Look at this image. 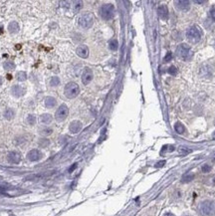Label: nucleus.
<instances>
[{"instance_id": "obj_30", "label": "nucleus", "mask_w": 215, "mask_h": 216, "mask_svg": "<svg viewBox=\"0 0 215 216\" xmlns=\"http://www.w3.org/2000/svg\"><path fill=\"white\" fill-rule=\"evenodd\" d=\"M167 72H168V74H169V75H171V76H175V75L177 74V68L174 67V66H171V67H169V68H168Z\"/></svg>"}, {"instance_id": "obj_28", "label": "nucleus", "mask_w": 215, "mask_h": 216, "mask_svg": "<svg viewBox=\"0 0 215 216\" xmlns=\"http://www.w3.org/2000/svg\"><path fill=\"white\" fill-rule=\"evenodd\" d=\"M211 169H212V166H211L210 164H203L201 166V171L203 173H208V172L211 171Z\"/></svg>"}, {"instance_id": "obj_37", "label": "nucleus", "mask_w": 215, "mask_h": 216, "mask_svg": "<svg viewBox=\"0 0 215 216\" xmlns=\"http://www.w3.org/2000/svg\"><path fill=\"white\" fill-rule=\"evenodd\" d=\"M2 83H3V80H2V77L0 76V86L2 85Z\"/></svg>"}, {"instance_id": "obj_1", "label": "nucleus", "mask_w": 215, "mask_h": 216, "mask_svg": "<svg viewBox=\"0 0 215 216\" xmlns=\"http://www.w3.org/2000/svg\"><path fill=\"white\" fill-rule=\"evenodd\" d=\"M198 213L200 216H211L215 213V202L206 199L200 202L198 206Z\"/></svg>"}, {"instance_id": "obj_23", "label": "nucleus", "mask_w": 215, "mask_h": 216, "mask_svg": "<svg viewBox=\"0 0 215 216\" xmlns=\"http://www.w3.org/2000/svg\"><path fill=\"white\" fill-rule=\"evenodd\" d=\"M16 79L19 82H24V81H26V79H27V74L22 71L18 72V73L16 74Z\"/></svg>"}, {"instance_id": "obj_20", "label": "nucleus", "mask_w": 215, "mask_h": 216, "mask_svg": "<svg viewBox=\"0 0 215 216\" xmlns=\"http://www.w3.org/2000/svg\"><path fill=\"white\" fill-rule=\"evenodd\" d=\"M193 178H194L193 173H186V174H184V175L182 176L181 181H182L183 183H188V182H190V181Z\"/></svg>"}, {"instance_id": "obj_15", "label": "nucleus", "mask_w": 215, "mask_h": 216, "mask_svg": "<svg viewBox=\"0 0 215 216\" xmlns=\"http://www.w3.org/2000/svg\"><path fill=\"white\" fill-rule=\"evenodd\" d=\"M157 13L158 16H159L163 20H167L168 18V9L167 5H160L157 8Z\"/></svg>"}, {"instance_id": "obj_2", "label": "nucleus", "mask_w": 215, "mask_h": 216, "mask_svg": "<svg viewBox=\"0 0 215 216\" xmlns=\"http://www.w3.org/2000/svg\"><path fill=\"white\" fill-rule=\"evenodd\" d=\"M176 55L182 60H189L192 57L191 48L189 45L185 43H182L177 46L176 48Z\"/></svg>"}, {"instance_id": "obj_33", "label": "nucleus", "mask_w": 215, "mask_h": 216, "mask_svg": "<svg viewBox=\"0 0 215 216\" xmlns=\"http://www.w3.org/2000/svg\"><path fill=\"white\" fill-rule=\"evenodd\" d=\"M171 58H172V54H171L170 52H168L167 54V56L164 57V61H165V62H168V61H170Z\"/></svg>"}, {"instance_id": "obj_40", "label": "nucleus", "mask_w": 215, "mask_h": 216, "mask_svg": "<svg viewBox=\"0 0 215 216\" xmlns=\"http://www.w3.org/2000/svg\"><path fill=\"white\" fill-rule=\"evenodd\" d=\"M213 161L215 162V155H214V157H213Z\"/></svg>"}, {"instance_id": "obj_4", "label": "nucleus", "mask_w": 215, "mask_h": 216, "mask_svg": "<svg viewBox=\"0 0 215 216\" xmlns=\"http://www.w3.org/2000/svg\"><path fill=\"white\" fill-rule=\"evenodd\" d=\"M201 31L196 26H191L186 31V38L191 43H197L201 39Z\"/></svg>"}, {"instance_id": "obj_8", "label": "nucleus", "mask_w": 215, "mask_h": 216, "mask_svg": "<svg viewBox=\"0 0 215 216\" xmlns=\"http://www.w3.org/2000/svg\"><path fill=\"white\" fill-rule=\"evenodd\" d=\"M93 71L90 69V68H85L84 72L82 74V82L84 85H88L89 83H91V81L93 80Z\"/></svg>"}, {"instance_id": "obj_11", "label": "nucleus", "mask_w": 215, "mask_h": 216, "mask_svg": "<svg viewBox=\"0 0 215 216\" xmlns=\"http://www.w3.org/2000/svg\"><path fill=\"white\" fill-rule=\"evenodd\" d=\"M7 160H8L9 162L11 164H19L21 160V154L17 151H11V153H8L7 155Z\"/></svg>"}, {"instance_id": "obj_17", "label": "nucleus", "mask_w": 215, "mask_h": 216, "mask_svg": "<svg viewBox=\"0 0 215 216\" xmlns=\"http://www.w3.org/2000/svg\"><path fill=\"white\" fill-rule=\"evenodd\" d=\"M52 121H53V117L50 115V113H43V115H41V117H40V122L44 124H50Z\"/></svg>"}, {"instance_id": "obj_36", "label": "nucleus", "mask_w": 215, "mask_h": 216, "mask_svg": "<svg viewBox=\"0 0 215 216\" xmlns=\"http://www.w3.org/2000/svg\"><path fill=\"white\" fill-rule=\"evenodd\" d=\"M210 15H211V18H212L213 20L215 21V9H212V10H211Z\"/></svg>"}, {"instance_id": "obj_35", "label": "nucleus", "mask_w": 215, "mask_h": 216, "mask_svg": "<svg viewBox=\"0 0 215 216\" xmlns=\"http://www.w3.org/2000/svg\"><path fill=\"white\" fill-rule=\"evenodd\" d=\"M165 164V161L163 160V161H160V162H157V164H156V167H161V166H163V164Z\"/></svg>"}, {"instance_id": "obj_24", "label": "nucleus", "mask_w": 215, "mask_h": 216, "mask_svg": "<svg viewBox=\"0 0 215 216\" xmlns=\"http://www.w3.org/2000/svg\"><path fill=\"white\" fill-rule=\"evenodd\" d=\"M191 153V149H188V147L186 146H179L178 147V153L180 155H185V154H188V153Z\"/></svg>"}, {"instance_id": "obj_41", "label": "nucleus", "mask_w": 215, "mask_h": 216, "mask_svg": "<svg viewBox=\"0 0 215 216\" xmlns=\"http://www.w3.org/2000/svg\"><path fill=\"white\" fill-rule=\"evenodd\" d=\"M185 216H190V215H185Z\"/></svg>"}, {"instance_id": "obj_19", "label": "nucleus", "mask_w": 215, "mask_h": 216, "mask_svg": "<svg viewBox=\"0 0 215 216\" xmlns=\"http://www.w3.org/2000/svg\"><path fill=\"white\" fill-rule=\"evenodd\" d=\"M174 130H175V131L177 132V134H179V135H182V134L185 132V128H184V126L181 123H175Z\"/></svg>"}, {"instance_id": "obj_39", "label": "nucleus", "mask_w": 215, "mask_h": 216, "mask_svg": "<svg viewBox=\"0 0 215 216\" xmlns=\"http://www.w3.org/2000/svg\"><path fill=\"white\" fill-rule=\"evenodd\" d=\"M212 138H213V139H215V131H214V132H213V135H212Z\"/></svg>"}, {"instance_id": "obj_12", "label": "nucleus", "mask_w": 215, "mask_h": 216, "mask_svg": "<svg viewBox=\"0 0 215 216\" xmlns=\"http://www.w3.org/2000/svg\"><path fill=\"white\" fill-rule=\"evenodd\" d=\"M82 128H83V124L81 122H79V121H73L69 126V131L72 134H78V132L82 130Z\"/></svg>"}, {"instance_id": "obj_10", "label": "nucleus", "mask_w": 215, "mask_h": 216, "mask_svg": "<svg viewBox=\"0 0 215 216\" xmlns=\"http://www.w3.org/2000/svg\"><path fill=\"white\" fill-rule=\"evenodd\" d=\"M174 5L177 9L181 11H187L190 8V2L187 0H177V1H174Z\"/></svg>"}, {"instance_id": "obj_25", "label": "nucleus", "mask_w": 215, "mask_h": 216, "mask_svg": "<svg viewBox=\"0 0 215 216\" xmlns=\"http://www.w3.org/2000/svg\"><path fill=\"white\" fill-rule=\"evenodd\" d=\"M15 116V112L13 111L12 109H7L5 113H4V117H5V119L7 120H11V119H13Z\"/></svg>"}, {"instance_id": "obj_29", "label": "nucleus", "mask_w": 215, "mask_h": 216, "mask_svg": "<svg viewBox=\"0 0 215 216\" xmlns=\"http://www.w3.org/2000/svg\"><path fill=\"white\" fill-rule=\"evenodd\" d=\"M27 123L29 124H31V126L35 124V123H36V117L34 116V115H29L27 117Z\"/></svg>"}, {"instance_id": "obj_38", "label": "nucleus", "mask_w": 215, "mask_h": 216, "mask_svg": "<svg viewBox=\"0 0 215 216\" xmlns=\"http://www.w3.org/2000/svg\"><path fill=\"white\" fill-rule=\"evenodd\" d=\"M164 216H173V215L171 213H167V214H165Z\"/></svg>"}, {"instance_id": "obj_34", "label": "nucleus", "mask_w": 215, "mask_h": 216, "mask_svg": "<svg viewBox=\"0 0 215 216\" xmlns=\"http://www.w3.org/2000/svg\"><path fill=\"white\" fill-rule=\"evenodd\" d=\"M206 2H207L206 0H200V1H199V0H195L194 1V3H196V4H204Z\"/></svg>"}, {"instance_id": "obj_21", "label": "nucleus", "mask_w": 215, "mask_h": 216, "mask_svg": "<svg viewBox=\"0 0 215 216\" xmlns=\"http://www.w3.org/2000/svg\"><path fill=\"white\" fill-rule=\"evenodd\" d=\"M3 67H4V69L6 71H12L15 69V64L12 61H7L3 64Z\"/></svg>"}, {"instance_id": "obj_31", "label": "nucleus", "mask_w": 215, "mask_h": 216, "mask_svg": "<svg viewBox=\"0 0 215 216\" xmlns=\"http://www.w3.org/2000/svg\"><path fill=\"white\" fill-rule=\"evenodd\" d=\"M39 146H42V147L47 146H49V141H48V139H40V141H39Z\"/></svg>"}, {"instance_id": "obj_13", "label": "nucleus", "mask_w": 215, "mask_h": 216, "mask_svg": "<svg viewBox=\"0 0 215 216\" xmlns=\"http://www.w3.org/2000/svg\"><path fill=\"white\" fill-rule=\"evenodd\" d=\"M76 53L79 57H81L83 59H86L88 58L89 56V48L86 46V45H80L77 50H76Z\"/></svg>"}, {"instance_id": "obj_3", "label": "nucleus", "mask_w": 215, "mask_h": 216, "mask_svg": "<svg viewBox=\"0 0 215 216\" xmlns=\"http://www.w3.org/2000/svg\"><path fill=\"white\" fill-rule=\"evenodd\" d=\"M94 21H95V17L92 13H84L78 18L79 25L84 29L91 28L94 24Z\"/></svg>"}, {"instance_id": "obj_22", "label": "nucleus", "mask_w": 215, "mask_h": 216, "mask_svg": "<svg viewBox=\"0 0 215 216\" xmlns=\"http://www.w3.org/2000/svg\"><path fill=\"white\" fill-rule=\"evenodd\" d=\"M109 48H110L112 51L118 50V48H119V42H118V40H116V39L111 40V41H110V44H109Z\"/></svg>"}, {"instance_id": "obj_16", "label": "nucleus", "mask_w": 215, "mask_h": 216, "mask_svg": "<svg viewBox=\"0 0 215 216\" xmlns=\"http://www.w3.org/2000/svg\"><path fill=\"white\" fill-rule=\"evenodd\" d=\"M44 104H45V107H46L47 109H52V108H54L55 106H56L57 102H56L55 98H53V97H47L46 99H45Z\"/></svg>"}, {"instance_id": "obj_5", "label": "nucleus", "mask_w": 215, "mask_h": 216, "mask_svg": "<svg viewBox=\"0 0 215 216\" xmlns=\"http://www.w3.org/2000/svg\"><path fill=\"white\" fill-rule=\"evenodd\" d=\"M64 93H65V96L68 99H74V98H76L79 95V93H80L79 85L75 82L68 83L65 87V90H64Z\"/></svg>"}, {"instance_id": "obj_18", "label": "nucleus", "mask_w": 215, "mask_h": 216, "mask_svg": "<svg viewBox=\"0 0 215 216\" xmlns=\"http://www.w3.org/2000/svg\"><path fill=\"white\" fill-rule=\"evenodd\" d=\"M8 31L12 34L17 33L18 31H19V25H18L17 22H15V21L10 22L8 25Z\"/></svg>"}, {"instance_id": "obj_14", "label": "nucleus", "mask_w": 215, "mask_h": 216, "mask_svg": "<svg viewBox=\"0 0 215 216\" xmlns=\"http://www.w3.org/2000/svg\"><path fill=\"white\" fill-rule=\"evenodd\" d=\"M11 93H12V95H13L14 97L20 98V97H22L24 95L25 89L23 88V87L19 86V85H15V86L12 87V88H11Z\"/></svg>"}, {"instance_id": "obj_7", "label": "nucleus", "mask_w": 215, "mask_h": 216, "mask_svg": "<svg viewBox=\"0 0 215 216\" xmlns=\"http://www.w3.org/2000/svg\"><path fill=\"white\" fill-rule=\"evenodd\" d=\"M68 113H69V109L66 105H61L60 107L58 108V110L56 111L55 113V119L57 122H63L65 121L68 117Z\"/></svg>"}, {"instance_id": "obj_32", "label": "nucleus", "mask_w": 215, "mask_h": 216, "mask_svg": "<svg viewBox=\"0 0 215 216\" xmlns=\"http://www.w3.org/2000/svg\"><path fill=\"white\" fill-rule=\"evenodd\" d=\"M52 128H44V130H41V134L44 135H49L52 134Z\"/></svg>"}, {"instance_id": "obj_27", "label": "nucleus", "mask_w": 215, "mask_h": 216, "mask_svg": "<svg viewBox=\"0 0 215 216\" xmlns=\"http://www.w3.org/2000/svg\"><path fill=\"white\" fill-rule=\"evenodd\" d=\"M50 85L52 87H58L60 85V79L58 77H52L50 80Z\"/></svg>"}, {"instance_id": "obj_6", "label": "nucleus", "mask_w": 215, "mask_h": 216, "mask_svg": "<svg viewBox=\"0 0 215 216\" xmlns=\"http://www.w3.org/2000/svg\"><path fill=\"white\" fill-rule=\"evenodd\" d=\"M99 13H100V16L103 18L104 20H110L115 14V7L113 4L107 3V4H104L101 6Z\"/></svg>"}, {"instance_id": "obj_26", "label": "nucleus", "mask_w": 215, "mask_h": 216, "mask_svg": "<svg viewBox=\"0 0 215 216\" xmlns=\"http://www.w3.org/2000/svg\"><path fill=\"white\" fill-rule=\"evenodd\" d=\"M72 4H73L72 5V8H73V10L75 11V12H78V11L83 7V2L82 1H74Z\"/></svg>"}, {"instance_id": "obj_9", "label": "nucleus", "mask_w": 215, "mask_h": 216, "mask_svg": "<svg viewBox=\"0 0 215 216\" xmlns=\"http://www.w3.org/2000/svg\"><path fill=\"white\" fill-rule=\"evenodd\" d=\"M42 157V153L38 149H32L27 153V158L30 161H38Z\"/></svg>"}]
</instances>
